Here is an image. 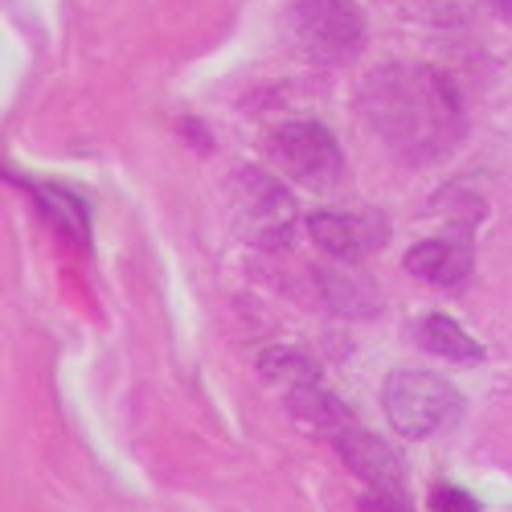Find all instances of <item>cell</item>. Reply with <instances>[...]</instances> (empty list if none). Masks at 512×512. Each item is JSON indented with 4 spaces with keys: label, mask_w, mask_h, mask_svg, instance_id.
<instances>
[{
    "label": "cell",
    "mask_w": 512,
    "mask_h": 512,
    "mask_svg": "<svg viewBox=\"0 0 512 512\" xmlns=\"http://www.w3.org/2000/svg\"><path fill=\"white\" fill-rule=\"evenodd\" d=\"M308 234L336 263H357L361 254H369V250H377L381 242H386V226H381L377 218H361V213H328V209L308 213Z\"/></svg>",
    "instance_id": "obj_7"
},
{
    "label": "cell",
    "mask_w": 512,
    "mask_h": 512,
    "mask_svg": "<svg viewBox=\"0 0 512 512\" xmlns=\"http://www.w3.org/2000/svg\"><path fill=\"white\" fill-rule=\"evenodd\" d=\"M332 263H336V259H332ZM320 287H324L328 300H332L340 312H349V316H369V312L381 308L373 279L349 271V263H336L332 271H320Z\"/></svg>",
    "instance_id": "obj_12"
},
{
    "label": "cell",
    "mask_w": 512,
    "mask_h": 512,
    "mask_svg": "<svg viewBox=\"0 0 512 512\" xmlns=\"http://www.w3.org/2000/svg\"><path fill=\"white\" fill-rule=\"evenodd\" d=\"M267 160L308 193H328L345 177V152H340L336 136L316 119L279 123L267 136Z\"/></svg>",
    "instance_id": "obj_4"
},
{
    "label": "cell",
    "mask_w": 512,
    "mask_h": 512,
    "mask_svg": "<svg viewBox=\"0 0 512 512\" xmlns=\"http://www.w3.org/2000/svg\"><path fill=\"white\" fill-rule=\"evenodd\" d=\"M283 406L291 410V418L304 426V431L312 435H324L328 443L345 431V426H353V410L340 402L328 386H324V377L316 381H304V386H295V390H283Z\"/></svg>",
    "instance_id": "obj_9"
},
{
    "label": "cell",
    "mask_w": 512,
    "mask_h": 512,
    "mask_svg": "<svg viewBox=\"0 0 512 512\" xmlns=\"http://www.w3.org/2000/svg\"><path fill=\"white\" fill-rule=\"evenodd\" d=\"M418 340H422V349H431L435 357H447V361H472V365L484 361L480 340L443 312H431L418 320Z\"/></svg>",
    "instance_id": "obj_10"
},
{
    "label": "cell",
    "mask_w": 512,
    "mask_h": 512,
    "mask_svg": "<svg viewBox=\"0 0 512 512\" xmlns=\"http://www.w3.org/2000/svg\"><path fill=\"white\" fill-rule=\"evenodd\" d=\"M361 115L398 156L426 164L463 140V103L431 66H381L361 87Z\"/></svg>",
    "instance_id": "obj_1"
},
{
    "label": "cell",
    "mask_w": 512,
    "mask_h": 512,
    "mask_svg": "<svg viewBox=\"0 0 512 512\" xmlns=\"http://www.w3.org/2000/svg\"><path fill=\"white\" fill-rule=\"evenodd\" d=\"M33 201L46 209V218H50L70 242H78L82 250L91 246V213H87V205H82L70 189H58V185H33Z\"/></svg>",
    "instance_id": "obj_11"
},
{
    "label": "cell",
    "mask_w": 512,
    "mask_h": 512,
    "mask_svg": "<svg viewBox=\"0 0 512 512\" xmlns=\"http://www.w3.org/2000/svg\"><path fill=\"white\" fill-rule=\"evenodd\" d=\"M336 455L349 463V472L357 480H365L373 492H390V496H406V467L398 459V451L386 443V439H377L369 431H361V426H345L336 439H332Z\"/></svg>",
    "instance_id": "obj_6"
},
{
    "label": "cell",
    "mask_w": 512,
    "mask_h": 512,
    "mask_svg": "<svg viewBox=\"0 0 512 512\" xmlns=\"http://www.w3.org/2000/svg\"><path fill=\"white\" fill-rule=\"evenodd\" d=\"M406 271L422 283H435V287H463L472 279V246H463L455 238H426L418 246L406 250Z\"/></svg>",
    "instance_id": "obj_8"
},
{
    "label": "cell",
    "mask_w": 512,
    "mask_h": 512,
    "mask_svg": "<svg viewBox=\"0 0 512 512\" xmlns=\"http://www.w3.org/2000/svg\"><path fill=\"white\" fill-rule=\"evenodd\" d=\"M361 508H365V512H414V508L406 504V496L373 492V488H369V496H361Z\"/></svg>",
    "instance_id": "obj_15"
},
{
    "label": "cell",
    "mask_w": 512,
    "mask_h": 512,
    "mask_svg": "<svg viewBox=\"0 0 512 512\" xmlns=\"http://www.w3.org/2000/svg\"><path fill=\"white\" fill-rule=\"evenodd\" d=\"M283 29L291 46L320 66L349 62L365 46V17L357 0H295Z\"/></svg>",
    "instance_id": "obj_3"
},
{
    "label": "cell",
    "mask_w": 512,
    "mask_h": 512,
    "mask_svg": "<svg viewBox=\"0 0 512 512\" xmlns=\"http://www.w3.org/2000/svg\"><path fill=\"white\" fill-rule=\"evenodd\" d=\"M259 369H263V377L271 381V386H279V390H295V386H304V381L324 377L316 357L308 349H300V345H271L259 357Z\"/></svg>",
    "instance_id": "obj_13"
},
{
    "label": "cell",
    "mask_w": 512,
    "mask_h": 512,
    "mask_svg": "<svg viewBox=\"0 0 512 512\" xmlns=\"http://www.w3.org/2000/svg\"><path fill=\"white\" fill-rule=\"evenodd\" d=\"M431 512H480V504H476V496H467L463 488L439 484L431 492Z\"/></svg>",
    "instance_id": "obj_14"
},
{
    "label": "cell",
    "mask_w": 512,
    "mask_h": 512,
    "mask_svg": "<svg viewBox=\"0 0 512 512\" xmlns=\"http://www.w3.org/2000/svg\"><path fill=\"white\" fill-rule=\"evenodd\" d=\"M484 5H488L500 21H508V25H512V0H484Z\"/></svg>",
    "instance_id": "obj_16"
},
{
    "label": "cell",
    "mask_w": 512,
    "mask_h": 512,
    "mask_svg": "<svg viewBox=\"0 0 512 512\" xmlns=\"http://www.w3.org/2000/svg\"><path fill=\"white\" fill-rule=\"evenodd\" d=\"M381 406H386L390 426L410 443L443 435L463 414L459 390L431 369H394L381 386Z\"/></svg>",
    "instance_id": "obj_2"
},
{
    "label": "cell",
    "mask_w": 512,
    "mask_h": 512,
    "mask_svg": "<svg viewBox=\"0 0 512 512\" xmlns=\"http://www.w3.org/2000/svg\"><path fill=\"white\" fill-rule=\"evenodd\" d=\"M238 222L242 234L254 238L259 246H283L300 222V209H295L291 193L283 185H275L263 173H242L238 177Z\"/></svg>",
    "instance_id": "obj_5"
}]
</instances>
